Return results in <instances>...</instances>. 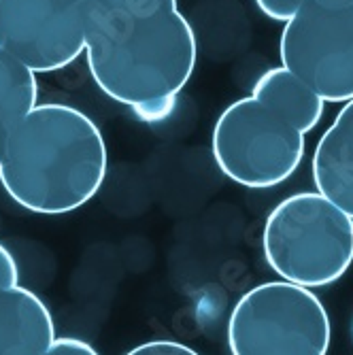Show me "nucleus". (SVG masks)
Listing matches in <instances>:
<instances>
[{"label": "nucleus", "instance_id": "6e6552de", "mask_svg": "<svg viewBox=\"0 0 353 355\" xmlns=\"http://www.w3.org/2000/svg\"><path fill=\"white\" fill-rule=\"evenodd\" d=\"M311 171L317 191L353 219V101L315 145Z\"/></svg>", "mask_w": 353, "mask_h": 355}, {"label": "nucleus", "instance_id": "ddd939ff", "mask_svg": "<svg viewBox=\"0 0 353 355\" xmlns=\"http://www.w3.org/2000/svg\"><path fill=\"white\" fill-rule=\"evenodd\" d=\"M126 355H200V353L177 340H149L130 349Z\"/></svg>", "mask_w": 353, "mask_h": 355}, {"label": "nucleus", "instance_id": "f257e3e1", "mask_svg": "<svg viewBox=\"0 0 353 355\" xmlns=\"http://www.w3.org/2000/svg\"><path fill=\"white\" fill-rule=\"evenodd\" d=\"M87 69L111 101L143 121H162L194 75L196 32L177 0L135 15H89Z\"/></svg>", "mask_w": 353, "mask_h": 355}, {"label": "nucleus", "instance_id": "1a4fd4ad", "mask_svg": "<svg viewBox=\"0 0 353 355\" xmlns=\"http://www.w3.org/2000/svg\"><path fill=\"white\" fill-rule=\"evenodd\" d=\"M47 304L28 287L0 292V355H35L55 340Z\"/></svg>", "mask_w": 353, "mask_h": 355}, {"label": "nucleus", "instance_id": "20e7f679", "mask_svg": "<svg viewBox=\"0 0 353 355\" xmlns=\"http://www.w3.org/2000/svg\"><path fill=\"white\" fill-rule=\"evenodd\" d=\"M226 338L230 355H328L332 326L309 287L266 281L236 300Z\"/></svg>", "mask_w": 353, "mask_h": 355}, {"label": "nucleus", "instance_id": "423d86ee", "mask_svg": "<svg viewBox=\"0 0 353 355\" xmlns=\"http://www.w3.org/2000/svg\"><path fill=\"white\" fill-rule=\"evenodd\" d=\"M279 58L324 103L353 101V0H304L283 26Z\"/></svg>", "mask_w": 353, "mask_h": 355}, {"label": "nucleus", "instance_id": "2eb2a0df", "mask_svg": "<svg viewBox=\"0 0 353 355\" xmlns=\"http://www.w3.org/2000/svg\"><path fill=\"white\" fill-rule=\"evenodd\" d=\"M302 3L304 0H255V5H258V9L266 17L275 21H283V24H287L298 13Z\"/></svg>", "mask_w": 353, "mask_h": 355}, {"label": "nucleus", "instance_id": "dca6fc26", "mask_svg": "<svg viewBox=\"0 0 353 355\" xmlns=\"http://www.w3.org/2000/svg\"><path fill=\"white\" fill-rule=\"evenodd\" d=\"M19 285V268L9 247L0 243V292H7Z\"/></svg>", "mask_w": 353, "mask_h": 355}, {"label": "nucleus", "instance_id": "4468645a", "mask_svg": "<svg viewBox=\"0 0 353 355\" xmlns=\"http://www.w3.org/2000/svg\"><path fill=\"white\" fill-rule=\"evenodd\" d=\"M35 355H101V353L89 343H85L83 338L62 336V338H55L47 349H43Z\"/></svg>", "mask_w": 353, "mask_h": 355}, {"label": "nucleus", "instance_id": "9d476101", "mask_svg": "<svg viewBox=\"0 0 353 355\" xmlns=\"http://www.w3.org/2000/svg\"><path fill=\"white\" fill-rule=\"evenodd\" d=\"M251 96L302 135L315 130L324 115V101L285 67L268 69L255 81Z\"/></svg>", "mask_w": 353, "mask_h": 355}, {"label": "nucleus", "instance_id": "f03ea898", "mask_svg": "<svg viewBox=\"0 0 353 355\" xmlns=\"http://www.w3.org/2000/svg\"><path fill=\"white\" fill-rule=\"evenodd\" d=\"M109 166L107 143L83 111L45 103L17 125L0 162V185L21 209L64 215L101 191Z\"/></svg>", "mask_w": 353, "mask_h": 355}, {"label": "nucleus", "instance_id": "7ed1b4c3", "mask_svg": "<svg viewBox=\"0 0 353 355\" xmlns=\"http://www.w3.org/2000/svg\"><path fill=\"white\" fill-rule=\"evenodd\" d=\"M262 249L281 281L328 287L353 264V219L319 191L292 193L266 217Z\"/></svg>", "mask_w": 353, "mask_h": 355}, {"label": "nucleus", "instance_id": "39448f33", "mask_svg": "<svg viewBox=\"0 0 353 355\" xmlns=\"http://www.w3.org/2000/svg\"><path fill=\"white\" fill-rule=\"evenodd\" d=\"M211 151L217 168L234 183L268 189L285 183L300 168L304 135L247 96L217 117Z\"/></svg>", "mask_w": 353, "mask_h": 355}, {"label": "nucleus", "instance_id": "9b49d317", "mask_svg": "<svg viewBox=\"0 0 353 355\" xmlns=\"http://www.w3.org/2000/svg\"><path fill=\"white\" fill-rule=\"evenodd\" d=\"M37 77L0 47V162L17 125L37 107Z\"/></svg>", "mask_w": 353, "mask_h": 355}, {"label": "nucleus", "instance_id": "f8f14e48", "mask_svg": "<svg viewBox=\"0 0 353 355\" xmlns=\"http://www.w3.org/2000/svg\"><path fill=\"white\" fill-rule=\"evenodd\" d=\"M89 15H135L155 9L171 0H81Z\"/></svg>", "mask_w": 353, "mask_h": 355}, {"label": "nucleus", "instance_id": "0eeeda50", "mask_svg": "<svg viewBox=\"0 0 353 355\" xmlns=\"http://www.w3.org/2000/svg\"><path fill=\"white\" fill-rule=\"evenodd\" d=\"M87 28L81 0H0V47L35 75L71 67L85 53Z\"/></svg>", "mask_w": 353, "mask_h": 355}, {"label": "nucleus", "instance_id": "f3484780", "mask_svg": "<svg viewBox=\"0 0 353 355\" xmlns=\"http://www.w3.org/2000/svg\"><path fill=\"white\" fill-rule=\"evenodd\" d=\"M351 334H353V324H351Z\"/></svg>", "mask_w": 353, "mask_h": 355}]
</instances>
